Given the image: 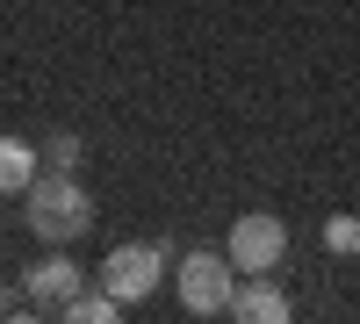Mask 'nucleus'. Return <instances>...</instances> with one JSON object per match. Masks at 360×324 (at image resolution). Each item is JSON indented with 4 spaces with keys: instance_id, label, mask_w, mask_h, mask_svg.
<instances>
[{
    "instance_id": "f257e3e1",
    "label": "nucleus",
    "mask_w": 360,
    "mask_h": 324,
    "mask_svg": "<svg viewBox=\"0 0 360 324\" xmlns=\"http://www.w3.org/2000/svg\"><path fill=\"white\" fill-rule=\"evenodd\" d=\"M22 216H29V238L72 245V238H86V223H94V195H86L72 173H37L29 195H22Z\"/></svg>"
},
{
    "instance_id": "f03ea898",
    "label": "nucleus",
    "mask_w": 360,
    "mask_h": 324,
    "mask_svg": "<svg viewBox=\"0 0 360 324\" xmlns=\"http://www.w3.org/2000/svg\"><path fill=\"white\" fill-rule=\"evenodd\" d=\"M173 288L195 317H224L231 296H238V267H231V252H188L173 267Z\"/></svg>"
},
{
    "instance_id": "7ed1b4c3",
    "label": "nucleus",
    "mask_w": 360,
    "mask_h": 324,
    "mask_svg": "<svg viewBox=\"0 0 360 324\" xmlns=\"http://www.w3.org/2000/svg\"><path fill=\"white\" fill-rule=\"evenodd\" d=\"M166 281V245L159 238H137V245H115L108 259H101V288L115 303H144L152 288Z\"/></svg>"
},
{
    "instance_id": "20e7f679",
    "label": "nucleus",
    "mask_w": 360,
    "mask_h": 324,
    "mask_svg": "<svg viewBox=\"0 0 360 324\" xmlns=\"http://www.w3.org/2000/svg\"><path fill=\"white\" fill-rule=\"evenodd\" d=\"M224 252H231V267H238V274H274L281 259H288V223H281V216H266V209H252V216H238V223H231Z\"/></svg>"
},
{
    "instance_id": "39448f33",
    "label": "nucleus",
    "mask_w": 360,
    "mask_h": 324,
    "mask_svg": "<svg viewBox=\"0 0 360 324\" xmlns=\"http://www.w3.org/2000/svg\"><path fill=\"white\" fill-rule=\"evenodd\" d=\"M79 288H86V274L72 267L65 252H51V259H37V267L22 274V296H29V303H58V310H65Z\"/></svg>"
},
{
    "instance_id": "423d86ee",
    "label": "nucleus",
    "mask_w": 360,
    "mask_h": 324,
    "mask_svg": "<svg viewBox=\"0 0 360 324\" xmlns=\"http://www.w3.org/2000/svg\"><path fill=\"white\" fill-rule=\"evenodd\" d=\"M231 324H295V310H288V296H281V288L274 281H266V274H252L245 288H238V296H231V310H224Z\"/></svg>"
},
{
    "instance_id": "0eeeda50",
    "label": "nucleus",
    "mask_w": 360,
    "mask_h": 324,
    "mask_svg": "<svg viewBox=\"0 0 360 324\" xmlns=\"http://www.w3.org/2000/svg\"><path fill=\"white\" fill-rule=\"evenodd\" d=\"M37 173H44V152H29L22 137H0V195H29Z\"/></svg>"
},
{
    "instance_id": "6e6552de",
    "label": "nucleus",
    "mask_w": 360,
    "mask_h": 324,
    "mask_svg": "<svg viewBox=\"0 0 360 324\" xmlns=\"http://www.w3.org/2000/svg\"><path fill=\"white\" fill-rule=\"evenodd\" d=\"M58 324H123V303L108 296V288H79V296L65 303V317Z\"/></svg>"
},
{
    "instance_id": "1a4fd4ad",
    "label": "nucleus",
    "mask_w": 360,
    "mask_h": 324,
    "mask_svg": "<svg viewBox=\"0 0 360 324\" xmlns=\"http://www.w3.org/2000/svg\"><path fill=\"white\" fill-rule=\"evenodd\" d=\"M324 252H339V259H353V252H360V216H346V209H339L332 223H324Z\"/></svg>"
},
{
    "instance_id": "9d476101",
    "label": "nucleus",
    "mask_w": 360,
    "mask_h": 324,
    "mask_svg": "<svg viewBox=\"0 0 360 324\" xmlns=\"http://www.w3.org/2000/svg\"><path fill=\"white\" fill-rule=\"evenodd\" d=\"M72 166H79V137L65 130V137H51V144H44V173H72Z\"/></svg>"
},
{
    "instance_id": "9b49d317",
    "label": "nucleus",
    "mask_w": 360,
    "mask_h": 324,
    "mask_svg": "<svg viewBox=\"0 0 360 324\" xmlns=\"http://www.w3.org/2000/svg\"><path fill=\"white\" fill-rule=\"evenodd\" d=\"M0 324H8V288H0Z\"/></svg>"
},
{
    "instance_id": "f8f14e48",
    "label": "nucleus",
    "mask_w": 360,
    "mask_h": 324,
    "mask_svg": "<svg viewBox=\"0 0 360 324\" xmlns=\"http://www.w3.org/2000/svg\"><path fill=\"white\" fill-rule=\"evenodd\" d=\"M8 324H37V317H29V310H22V317H8Z\"/></svg>"
}]
</instances>
